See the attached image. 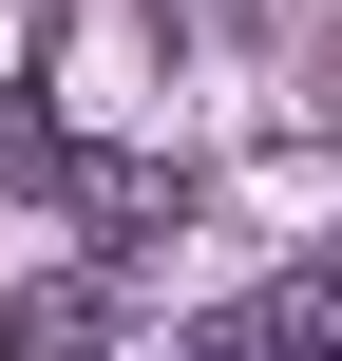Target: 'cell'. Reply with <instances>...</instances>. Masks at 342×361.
Masks as SVG:
<instances>
[{
    "instance_id": "obj_1",
    "label": "cell",
    "mask_w": 342,
    "mask_h": 361,
    "mask_svg": "<svg viewBox=\"0 0 342 361\" xmlns=\"http://www.w3.org/2000/svg\"><path fill=\"white\" fill-rule=\"evenodd\" d=\"M57 190H76L95 267H114V247H152V228H190V171H152V152H57Z\"/></svg>"
},
{
    "instance_id": "obj_2",
    "label": "cell",
    "mask_w": 342,
    "mask_h": 361,
    "mask_svg": "<svg viewBox=\"0 0 342 361\" xmlns=\"http://www.w3.org/2000/svg\"><path fill=\"white\" fill-rule=\"evenodd\" d=\"M0 361H114V267H38V286H0Z\"/></svg>"
},
{
    "instance_id": "obj_3",
    "label": "cell",
    "mask_w": 342,
    "mask_h": 361,
    "mask_svg": "<svg viewBox=\"0 0 342 361\" xmlns=\"http://www.w3.org/2000/svg\"><path fill=\"white\" fill-rule=\"evenodd\" d=\"M171 361H305V324H286V286H248V305H209Z\"/></svg>"
},
{
    "instance_id": "obj_4",
    "label": "cell",
    "mask_w": 342,
    "mask_h": 361,
    "mask_svg": "<svg viewBox=\"0 0 342 361\" xmlns=\"http://www.w3.org/2000/svg\"><path fill=\"white\" fill-rule=\"evenodd\" d=\"M286 324H305V361H342V247L305 267V286H286Z\"/></svg>"
}]
</instances>
